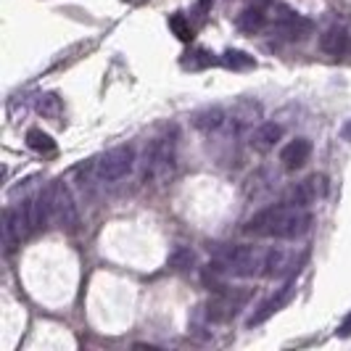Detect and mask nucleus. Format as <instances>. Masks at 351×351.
<instances>
[{"instance_id": "nucleus-1", "label": "nucleus", "mask_w": 351, "mask_h": 351, "mask_svg": "<svg viewBox=\"0 0 351 351\" xmlns=\"http://www.w3.org/2000/svg\"><path fill=\"white\" fill-rule=\"evenodd\" d=\"M312 228V214L306 206H296V204H275L269 209H262L254 214L246 222L248 235L256 238H278V241H296L301 235H306Z\"/></svg>"}, {"instance_id": "nucleus-2", "label": "nucleus", "mask_w": 351, "mask_h": 351, "mask_svg": "<svg viewBox=\"0 0 351 351\" xmlns=\"http://www.w3.org/2000/svg\"><path fill=\"white\" fill-rule=\"evenodd\" d=\"M177 167V127H167L145 148V182L164 185Z\"/></svg>"}, {"instance_id": "nucleus-3", "label": "nucleus", "mask_w": 351, "mask_h": 351, "mask_svg": "<svg viewBox=\"0 0 351 351\" xmlns=\"http://www.w3.org/2000/svg\"><path fill=\"white\" fill-rule=\"evenodd\" d=\"M264 254L256 246H222L217 254V264L222 272L235 275V278H254L262 275L264 269Z\"/></svg>"}, {"instance_id": "nucleus-4", "label": "nucleus", "mask_w": 351, "mask_h": 351, "mask_svg": "<svg viewBox=\"0 0 351 351\" xmlns=\"http://www.w3.org/2000/svg\"><path fill=\"white\" fill-rule=\"evenodd\" d=\"M135 167V148L132 145H117L106 151L101 158H95V175L104 182H117L132 172Z\"/></svg>"}, {"instance_id": "nucleus-5", "label": "nucleus", "mask_w": 351, "mask_h": 351, "mask_svg": "<svg viewBox=\"0 0 351 351\" xmlns=\"http://www.w3.org/2000/svg\"><path fill=\"white\" fill-rule=\"evenodd\" d=\"M48 198H51L53 219H56L61 228H69V230L77 228V222H80V211H77V204H74L71 191L66 188L64 180H56L51 188H48Z\"/></svg>"}, {"instance_id": "nucleus-6", "label": "nucleus", "mask_w": 351, "mask_h": 351, "mask_svg": "<svg viewBox=\"0 0 351 351\" xmlns=\"http://www.w3.org/2000/svg\"><path fill=\"white\" fill-rule=\"evenodd\" d=\"M248 291H235V288H217V296L206 304V315L214 322H228L243 309L248 301Z\"/></svg>"}, {"instance_id": "nucleus-7", "label": "nucleus", "mask_w": 351, "mask_h": 351, "mask_svg": "<svg viewBox=\"0 0 351 351\" xmlns=\"http://www.w3.org/2000/svg\"><path fill=\"white\" fill-rule=\"evenodd\" d=\"M304 254L296 256L293 251H285V248H269L267 254H264V269L262 275L264 278H293V275H299L301 264H304Z\"/></svg>"}, {"instance_id": "nucleus-8", "label": "nucleus", "mask_w": 351, "mask_h": 351, "mask_svg": "<svg viewBox=\"0 0 351 351\" xmlns=\"http://www.w3.org/2000/svg\"><path fill=\"white\" fill-rule=\"evenodd\" d=\"M293 293H296V275H293V278H288L285 285H280L269 299L262 301V304L256 306V312L248 317V325H251V328H254V325H262V322H267L272 315H278L282 306H288V304H291Z\"/></svg>"}, {"instance_id": "nucleus-9", "label": "nucleus", "mask_w": 351, "mask_h": 351, "mask_svg": "<svg viewBox=\"0 0 351 351\" xmlns=\"http://www.w3.org/2000/svg\"><path fill=\"white\" fill-rule=\"evenodd\" d=\"M272 29L293 40V37H304L306 32H312V21L304 19L301 14H296L293 8L278 3L275 5V14H272Z\"/></svg>"}, {"instance_id": "nucleus-10", "label": "nucleus", "mask_w": 351, "mask_h": 351, "mask_svg": "<svg viewBox=\"0 0 351 351\" xmlns=\"http://www.w3.org/2000/svg\"><path fill=\"white\" fill-rule=\"evenodd\" d=\"M3 232H5V246L14 248L21 241L27 238L32 228H29V219L24 214V206H8L5 214H3Z\"/></svg>"}, {"instance_id": "nucleus-11", "label": "nucleus", "mask_w": 351, "mask_h": 351, "mask_svg": "<svg viewBox=\"0 0 351 351\" xmlns=\"http://www.w3.org/2000/svg\"><path fill=\"white\" fill-rule=\"evenodd\" d=\"M328 193V177L325 175H312L306 180H301L299 185L291 191V201L288 204H296V206H309L319 201L322 195Z\"/></svg>"}, {"instance_id": "nucleus-12", "label": "nucleus", "mask_w": 351, "mask_h": 351, "mask_svg": "<svg viewBox=\"0 0 351 351\" xmlns=\"http://www.w3.org/2000/svg\"><path fill=\"white\" fill-rule=\"evenodd\" d=\"M312 156V141L309 138H296L280 151V161L285 169H301Z\"/></svg>"}, {"instance_id": "nucleus-13", "label": "nucleus", "mask_w": 351, "mask_h": 351, "mask_svg": "<svg viewBox=\"0 0 351 351\" xmlns=\"http://www.w3.org/2000/svg\"><path fill=\"white\" fill-rule=\"evenodd\" d=\"M319 48L328 56H346L351 51V35L343 27H328L319 35Z\"/></svg>"}, {"instance_id": "nucleus-14", "label": "nucleus", "mask_w": 351, "mask_h": 351, "mask_svg": "<svg viewBox=\"0 0 351 351\" xmlns=\"http://www.w3.org/2000/svg\"><path fill=\"white\" fill-rule=\"evenodd\" d=\"M235 27L241 29V32H248V35H254V32H259L267 27V11H264V5H248L243 8L238 19H235Z\"/></svg>"}, {"instance_id": "nucleus-15", "label": "nucleus", "mask_w": 351, "mask_h": 351, "mask_svg": "<svg viewBox=\"0 0 351 351\" xmlns=\"http://www.w3.org/2000/svg\"><path fill=\"white\" fill-rule=\"evenodd\" d=\"M282 138V127L275 122H262L256 130H254V135H251V143H254V148L256 151H269V148H275Z\"/></svg>"}, {"instance_id": "nucleus-16", "label": "nucleus", "mask_w": 351, "mask_h": 351, "mask_svg": "<svg viewBox=\"0 0 351 351\" xmlns=\"http://www.w3.org/2000/svg\"><path fill=\"white\" fill-rule=\"evenodd\" d=\"M228 114L219 108V106H214V108H206V111H198L193 117V124L201 130V132H219L225 124H228Z\"/></svg>"}, {"instance_id": "nucleus-17", "label": "nucleus", "mask_w": 351, "mask_h": 351, "mask_svg": "<svg viewBox=\"0 0 351 351\" xmlns=\"http://www.w3.org/2000/svg\"><path fill=\"white\" fill-rule=\"evenodd\" d=\"M219 64L225 69L232 71H248V69H256V58L248 56L246 51H235V48H228V51L219 56Z\"/></svg>"}, {"instance_id": "nucleus-18", "label": "nucleus", "mask_w": 351, "mask_h": 351, "mask_svg": "<svg viewBox=\"0 0 351 351\" xmlns=\"http://www.w3.org/2000/svg\"><path fill=\"white\" fill-rule=\"evenodd\" d=\"M27 145L37 151V154H51L56 151V141H53L48 132H43V130H29L27 132Z\"/></svg>"}, {"instance_id": "nucleus-19", "label": "nucleus", "mask_w": 351, "mask_h": 351, "mask_svg": "<svg viewBox=\"0 0 351 351\" xmlns=\"http://www.w3.org/2000/svg\"><path fill=\"white\" fill-rule=\"evenodd\" d=\"M169 29L177 35V40H182V43H191L193 40V24H191V19L185 16V14H172L169 16Z\"/></svg>"}, {"instance_id": "nucleus-20", "label": "nucleus", "mask_w": 351, "mask_h": 351, "mask_svg": "<svg viewBox=\"0 0 351 351\" xmlns=\"http://www.w3.org/2000/svg\"><path fill=\"white\" fill-rule=\"evenodd\" d=\"M37 111H40L43 117H48V119H58V114H61V98H58L56 93L40 95V98H37Z\"/></svg>"}, {"instance_id": "nucleus-21", "label": "nucleus", "mask_w": 351, "mask_h": 351, "mask_svg": "<svg viewBox=\"0 0 351 351\" xmlns=\"http://www.w3.org/2000/svg\"><path fill=\"white\" fill-rule=\"evenodd\" d=\"M191 58H182V66L185 69H201V66H211V64H219V58H214V53L209 51H193L188 53Z\"/></svg>"}, {"instance_id": "nucleus-22", "label": "nucleus", "mask_w": 351, "mask_h": 351, "mask_svg": "<svg viewBox=\"0 0 351 351\" xmlns=\"http://www.w3.org/2000/svg\"><path fill=\"white\" fill-rule=\"evenodd\" d=\"M191 264H193V254H191L188 248H180L175 256H172V267H175V269H188Z\"/></svg>"}, {"instance_id": "nucleus-23", "label": "nucleus", "mask_w": 351, "mask_h": 351, "mask_svg": "<svg viewBox=\"0 0 351 351\" xmlns=\"http://www.w3.org/2000/svg\"><path fill=\"white\" fill-rule=\"evenodd\" d=\"M335 335H338V338H351V312L346 317H343V322L338 325Z\"/></svg>"}, {"instance_id": "nucleus-24", "label": "nucleus", "mask_w": 351, "mask_h": 351, "mask_svg": "<svg viewBox=\"0 0 351 351\" xmlns=\"http://www.w3.org/2000/svg\"><path fill=\"white\" fill-rule=\"evenodd\" d=\"M341 138L351 143V119H349L346 124H343V127H341Z\"/></svg>"}, {"instance_id": "nucleus-25", "label": "nucleus", "mask_w": 351, "mask_h": 351, "mask_svg": "<svg viewBox=\"0 0 351 351\" xmlns=\"http://www.w3.org/2000/svg\"><path fill=\"white\" fill-rule=\"evenodd\" d=\"M256 3H269V0H256Z\"/></svg>"}]
</instances>
